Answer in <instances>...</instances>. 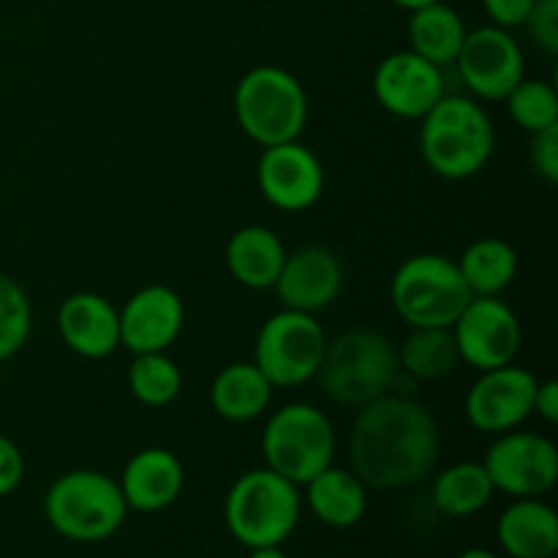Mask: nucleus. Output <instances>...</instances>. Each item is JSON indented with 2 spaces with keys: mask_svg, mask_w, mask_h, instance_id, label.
Segmentation results:
<instances>
[{
  "mask_svg": "<svg viewBox=\"0 0 558 558\" xmlns=\"http://www.w3.org/2000/svg\"><path fill=\"white\" fill-rule=\"evenodd\" d=\"M441 450L439 423L425 403L387 392L357 409L349 430V469L368 490H401L428 480Z\"/></svg>",
  "mask_w": 558,
  "mask_h": 558,
  "instance_id": "nucleus-1",
  "label": "nucleus"
},
{
  "mask_svg": "<svg viewBox=\"0 0 558 558\" xmlns=\"http://www.w3.org/2000/svg\"><path fill=\"white\" fill-rule=\"evenodd\" d=\"M420 156L445 180H469L483 172L496 150V129L483 101L445 93L420 120Z\"/></svg>",
  "mask_w": 558,
  "mask_h": 558,
  "instance_id": "nucleus-2",
  "label": "nucleus"
},
{
  "mask_svg": "<svg viewBox=\"0 0 558 558\" xmlns=\"http://www.w3.org/2000/svg\"><path fill=\"white\" fill-rule=\"evenodd\" d=\"M398 376L401 368L396 343L374 327H354L327 338L314 379L330 401L360 409L387 392H396Z\"/></svg>",
  "mask_w": 558,
  "mask_h": 558,
  "instance_id": "nucleus-3",
  "label": "nucleus"
},
{
  "mask_svg": "<svg viewBox=\"0 0 558 558\" xmlns=\"http://www.w3.org/2000/svg\"><path fill=\"white\" fill-rule=\"evenodd\" d=\"M303 494L294 483L259 466L243 472L223 499V523L243 548H278L298 529Z\"/></svg>",
  "mask_w": 558,
  "mask_h": 558,
  "instance_id": "nucleus-4",
  "label": "nucleus"
},
{
  "mask_svg": "<svg viewBox=\"0 0 558 558\" xmlns=\"http://www.w3.org/2000/svg\"><path fill=\"white\" fill-rule=\"evenodd\" d=\"M120 483L96 469H71L44 494V518L69 543H104L123 529L129 518Z\"/></svg>",
  "mask_w": 558,
  "mask_h": 558,
  "instance_id": "nucleus-5",
  "label": "nucleus"
},
{
  "mask_svg": "<svg viewBox=\"0 0 558 558\" xmlns=\"http://www.w3.org/2000/svg\"><path fill=\"white\" fill-rule=\"evenodd\" d=\"M234 118L254 145L272 147L300 140L308 123L303 82L278 65H254L234 87Z\"/></svg>",
  "mask_w": 558,
  "mask_h": 558,
  "instance_id": "nucleus-6",
  "label": "nucleus"
},
{
  "mask_svg": "<svg viewBox=\"0 0 558 558\" xmlns=\"http://www.w3.org/2000/svg\"><path fill=\"white\" fill-rule=\"evenodd\" d=\"M336 428L314 403H287L267 417L262 430L265 466L303 488L336 461Z\"/></svg>",
  "mask_w": 558,
  "mask_h": 558,
  "instance_id": "nucleus-7",
  "label": "nucleus"
},
{
  "mask_svg": "<svg viewBox=\"0 0 558 558\" xmlns=\"http://www.w3.org/2000/svg\"><path fill=\"white\" fill-rule=\"evenodd\" d=\"M472 298L456 262L441 254L409 256L390 281L392 308L409 327H452Z\"/></svg>",
  "mask_w": 558,
  "mask_h": 558,
  "instance_id": "nucleus-8",
  "label": "nucleus"
},
{
  "mask_svg": "<svg viewBox=\"0 0 558 558\" xmlns=\"http://www.w3.org/2000/svg\"><path fill=\"white\" fill-rule=\"evenodd\" d=\"M327 336L314 314L281 308L259 327L254 343V363L272 387L305 385L316 376L325 354Z\"/></svg>",
  "mask_w": 558,
  "mask_h": 558,
  "instance_id": "nucleus-9",
  "label": "nucleus"
},
{
  "mask_svg": "<svg viewBox=\"0 0 558 558\" xmlns=\"http://www.w3.org/2000/svg\"><path fill=\"white\" fill-rule=\"evenodd\" d=\"M483 466L501 494L512 499H543L558 480V450L548 436L515 428L496 436Z\"/></svg>",
  "mask_w": 558,
  "mask_h": 558,
  "instance_id": "nucleus-10",
  "label": "nucleus"
},
{
  "mask_svg": "<svg viewBox=\"0 0 558 558\" xmlns=\"http://www.w3.org/2000/svg\"><path fill=\"white\" fill-rule=\"evenodd\" d=\"M452 65L466 85L469 96L483 104L505 101L512 87L526 76L523 47L512 36V31L499 25L469 31Z\"/></svg>",
  "mask_w": 558,
  "mask_h": 558,
  "instance_id": "nucleus-11",
  "label": "nucleus"
},
{
  "mask_svg": "<svg viewBox=\"0 0 558 558\" xmlns=\"http://www.w3.org/2000/svg\"><path fill=\"white\" fill-rule=\"evenodd\" d=\"M461 363L469 368L490 371L515 363L523 347V327L515 308L501 298H472L452 322Z\"/></svg>",
  "mask_w": 558,
  "mask_h": 558,
  "instance_id": "nucleus-12",
  "label": "nucleus"
},
{
  "mask_svg": "<svg viewBox=\"0 0 558 558\" xmlns=\"http://www.w3.org/2000/svg\"><path fill=\"white\" fill-rule=\"evenodd\" d=\"M537 385V376L515 363L480 371L477 381L466 392L463 414L480 434L499 436L515 430L534 414Z\"/></svg>",
  "mask_w": 558,
  "mask_h": 558,
  "instance_id": "nucleus-13",
  "label": "nucleus"
},
{
  "mask_svg": "<svg viewBox=\"0 0 558 558\" xmlns=\"http://www.w3.org/2000/svg\"><path fill=\"white\" fill-rule=\"evenodd\" d=\"M374 98L385 112L401 120H423L447 93L445 69L420 58L412 49H398L379 60L374 71Z\"/></svg>",
  "mask_w": 558,
  "mask_h": 558,
  "instance_id": "nucleus-14",
  "label": "nucleus"
},
{
  "mask_svg": "<svg viewBox=\"0 0 558 558\" xmlns=\"http://www.w3.org/2000/svg\"><path fill=\"white\" fill-rule=\"evenodd\" d=\"M256 183L267 205L281 213H305L322 199L325 191V167L319 156L303 142L262 147L256 163Z\"/></svg>",
  "mask_w": 558,
  "mask_h": 558,
  "instance_id": "nucleus-15",
  "label": "nucleus"
},
{
  "mask_svg": "<svg viewBox=\"0 0 558 558\" xmlns=\"http://www.w3.org/2000/svg\"><path fill=\"white\" fill-rule=\"evenodd\" d=\"M185 327V303L172 287L150 283L120 308V347L131 354L167 352Z\"/></svg>",
  "mask_w": 558,
  "mask_h": 558,
  "instance_id": "nucleus-16",
  "label": "nucleus"
},
{
  "mask_svg": "<svg viewBox=\"0 0 558 558\" xmlns=\"http://www.w3.org/2000/svg\"><path fill=\"white\" fill-rule=\"evenodd\" d=\"M272 292L281 300V308L322 314L343 292L341 259L327 245H303L287 254Z\"/></svg>",
  "mask_w": 558,
  "mask_h": 558,
  "instance_id": "nucleus-17",
  "label": "nucleus"
},
{
  "mask_svg": "<svg viewBox=\"0 0 558 558\" xmlns=\"http://www.w3.org/2000/svg\"><path fill=\"white\" fill-rule=\"evenodd\" d=\"M58 332L85 360H104L120 349V308L98 292H74L60 303Z\"/></svg>",
  "mask_w": 558,
  "mask_h": 558,
  "instance_id": "nucleus-18",
  "label": "nucleus"
},
{
  "mask_svg": "<svg viewBox=\"0 0 558 558\" xmlns=\"http://www.w3.org/2000/svg\"><path fill=\"white\" fill-rule=\"evenodd\" d=\"M120 490L131 512H163L185 488L183 461L167 447H145L125 461Z\"/></svg>",
  "mask_w": 558,
  "mask_h": 558,
  "instance_id": "nucleus-19",
  "label": "nucleus"
},
{
  "mask_svg": "<svg viewBox=\"0 0 558 558\" xmlns=\"http://www.w3.org/2000/svg\"><path fill=\"white\" fill-rule=\"evenodd\" d=\"M287 254L289 251L283 248L281 238L270 227L248 223L227 240L223 259H227V270L232 272L240 287L265 292V289L276 287Z\"/></svg>",
  "mask_w": 558,
  "mask_h": 558,
  "instance_id": "nucleus-20",
  "label": "nucleus"
},
{
  "mask_svg": "<svg viewBox=\"0 0 558 558\" xmlns=\"http://www.w3.org/2000/svg\"><path fill=\"white\" fill-rule=\"evenodd\" d=\"M496 539L510 558H554L558 515L543 499H512L496 523Z\"/></svg>",
  "mask_w": 558,
  "mask_h": 558,
  "instance_id": "nucleus-21",
  "label": "nucleus"
},
{
  "mask_svg": "<svg viewBox=\"0 0 558 558\" xmlns=\"http://www.w3.org/2000/svg\"><path fill=\"white\" fill-rule=\"evenodd\" d=\"M303 501L319 523L330 529L357 526L368 510V488L349 466L330 463L303 485Z\"/></svg>",
  "mask_w": 558,
  "mask_h": 558,
  "instance_id": "nucleus-22",
  "label": "nucleus"
},
{
  "mask_svg": "<svg viewBox=\"0 0 558 558\" xmlns=\"http://www.w3.org/2000/svg\"><path fill=\"white\" fill-rule=\"evenodd\" d=\"M276 387L256 363H229L210 385V407L227 423H254L267 414Z\"/></svg>",
  "mask_w": 558,
  "mask_h": 558,
  "instance_id": "nucleus-23",
  "label": "nucleus"
},
{
  "mask_svg": "<svg viewBox=\"0 0 558 558\" xmlns=\"http://www.w3.org/2000/svg\"><path fill=\"white\" fill-rule=\"evenodd\" d=\"M466 33L469 27L463 16L452 5H447L445 0L409 11V49L439 65V69L456 63Z\"/></svg>",
  "mask_w": 558,
  "mask_h": 558,
  "instance_id": "nucleus-24",
  "label": "nucleus"
},
{
  "mask_svg": "<svg viewBox=\"0 0 558 558\" xmlns=\"http://www.w3.org/2000/svg\"><path fill=\"white\" fill-rule=\"evenodd\" d=\"M456 265L474 298H499L515 283L521 259H518L515 245L507 240L480 238L463 248Z\"/></svg>",
  "mask_w": 558,
  "mask_h": 558,
  "instance_id": "nucleus-25",
  "label": "nucleus"
},
{
  "mask_svg": "<svg viewBox=\"0 0 558 558\" xmlns=\"http://www.w3.org/2000/svg\"><path fill=\"white\" fill-rule=\"evenodd\" d=\"M396 352L401 374L417 381H441L461 365L450 327H409Z\"/></svg>",
  "mask_w": 558,
  "mask_h": 558,
  "instance_id": "nucleus-26",
  "label": "nucleus"
},
{
  "mask_svg": "<svg viewBox=\"0 0 558 558\" xmlns=\"http://www.w3.org/2000/svg\"><path fill=\"white\" fill-rule=\"evenodd\" d=\"M496 488L485 472L483 461H458L436 474L430 499L447 518H472L483 512L494 499Z\"/></svg>",
  "mask_w": 558,
  "mask_h": 558,
  "instance_id": "nucleus-27",
  "label": "nucleus"
},
{
  "mask_svg": "<svg viewBox=\"0 0 558 558\" xmlns=\"http://www.w3.org/2000/svg\"><path fill=\"white\" fill-rule=\"evenodd\" d=\"M129 390L142 407L163 409L183 390V371L167 352L134 354L129 365Z\"/></svg>",
  "mask_w": 558,
  "mask_h": 558,
  "instance_id": "nucleus-28",
  "label": "nucleus"
},
{
  "mask_svg": "<svg viewBox=\"0 0 558 558\" xmlns=\"http://www.w3.org/2000/svg\"><path fill=\"white\" fill-rule=\"evenodd\" d=\"M507 114L518 129L526 134L554 129L558 125V90L548 80H529L523 76L510 96L505 98Z\"/></svg>",
  "mask_w": 558,
  "mask_h": 558,
  "instance_id": "nucleus-29",
  "label": "nucleus"
},
{
  "mask_svg": "<svg viewBox=\"0 0 558 558\" xmlns=\"http://www.w3.org/2000/svg\"><path fill=\"white\" fill-rule=\"evenodd\" d=\"M33 332V305L16 278L0 272V363L25 349Z\"/></svg>",
  "mask_w": 558,
  "mask_h": 558,
  "instance_id": "nucleus-30",
  "label": "nucleus"
},
{
  "mask_svg": "<svg viewBox=\"0 0 558 558\" xmlns=\"http://www.w3.org/2000/svg\"><path fill=\"white\" fill-rule=\"evenodd\" d=\"M523 27L543 52H558V0H537Z\"/></svg>",
  "mask_w": 558,
  "mask_h": 558,
  "instance_id": "nucleus-31",
  "label": "nucleus"
},
{
  "mask_svg": "<svg viewBox=\"0 0 558 558\" xmlns=\"http://www.w3.org/2000/svg\"><path fill=\"white\" fill-rule=\"evenodd\" d=\"M529 163H532L534 174L543 178L545 183L556 185L558 183V125L554 129L537 131V134H529Z\"/></svg>",
  "mask_w": 558,
  "mask_h": 558,
  "instance_id": "nucleus-32",
  "label": "nucleus"
},
{
  "mask_svg": "<svg viewBox=\"0 0 558 558\" xmlns=\"http://www.w3.org/2000/svg\"><path fill=\"white\" fill-rule=\"evenodd\" d=\"M22 480H25V456L14 439L0 434V499L14 494Z\"/></svg>",
  "mask_w": 558,
  "mask_h": 558,
  "instance_id": "nucleus-33",
  "label": "nucleus"
},
{
  "mask_svg": "<svg viewBox=\"0 0 558 558\" xmlns=\"http://www.w3.org/2000/svg\"><path fill=\"white\" fill-rule=\"evenodd\" d=\"M537 0H483V9L488 14L490 25H499L512 31V27H523L526 16L532 14Z\"/></svg>",
  "mask_w": 558,
  "mask_h": 558,
  "instance_id": "nucleus-34",
  "label": "nucleus"
},
{
  "mask_svg": "<svg viewBox=\"0 0 558 558\" xmlns=\"http://www.w3.org/2000/svg\"><path fill=\"white\" fill-rule=\"evenodd\" d=\"M534 414H537L545 425L558 423V381L556 379H539L537 392H534Z\"/></svg>",
  "mask_w": 558,
  "mask_h": 558,
  "instance_id": "nucleus-35",
  "label": "nucleus"
},
{
  "mask_svg": "<svg viewBox=\"0 0 558 558\" xmlns=\"http://www.w3.org/2000/svg\"><path fill=\"white\" fill-rule=\"evenodd\" d=\"M248 558H292V556L278 545V548H254L248 554Z\"/></svg>",
  "mask_w": 558,
  "mask_h": 558,
  "instance_id": "nucleus-36",
  "label": "nucleus"
},
{
  "mask_svg": "<svg viewBox=\"0 0 558 558\" xmlns=\"http://www.w3.org/2000/svg\"><path fill=\"white\" fill-rule=\"evenodd\" d=\"M392 5H398V9L403 11H414V9H423V5L428 3H436V0H390Z\"/></svg>",
  "mask_w": 558,
  "mask_h": 558,
  "instance_id": "nucleus-37",
  "label": "nucleus"
},
{
  "mask_svg": "<svg viewBox=\"0 0 558 558\" xmlns=\"http://www.w3.org/2000/svg\"><path fill=\"white\" fill-rule=\"evenodd\" d=\"M456 558H501V556L494 554V550H488V548H469V550H463V554H458Z\"/></svg>",
  "mask_w": 558,
  "mask_h": 558,
  "instance_id": "nucleus-38",
  "label": "nucleus"
}]
</instances>
